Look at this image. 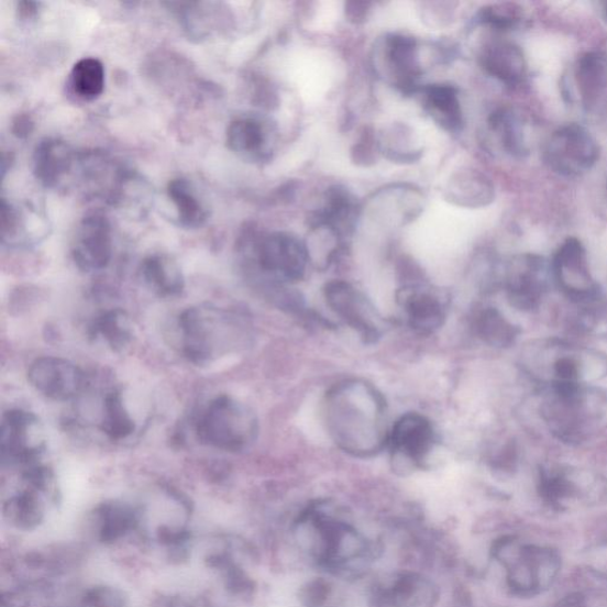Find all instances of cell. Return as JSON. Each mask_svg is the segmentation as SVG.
I'll use <instances>...</instances> for the list:
<instances>
[{"label":"cell","mask_w":607,"mask_h":607,"mask_svg":"<svg viewBox=\"0 0 607 607\" xmlns=\"http://www.w3.org/2000/svg\"><path fill=\"white\" fill-rule=\"evenodd\" d=\"M492 555L506 570L511 594L522 598L543 594L552 587L561 570V558L555 550L510 536L494 542Z\"/></svg>","instance_id":"cell-3"},{"label":"cell","mask_w":607,"mask_h":607,"mask_svg":"<svg viewBox=\"0 0 607 607\" xmlns=\"http://www.w3.org/2000/svg\"><path fill=\"white\" fill-rule=\"evenodd\" d=\"M475 330L484 343L494 347L511 346L521 333V329L496 308H485L477 314Z\"/></svg>","instance_id":"cell-30"},{"label":"cell","mask_w":607,"mask_h":607,"mask_svg":"<svg viewBox=\"0 0 607 607\" xmlns=\"http://www.w3.org/2000/svg\"><path fill=\"white\" fill-rule=\"evenodd\" d=\"M101 430L117 442L129 438L135 430V423L126 409L123 394L119 390H112L103 400Z\"/></svg>","instance_id":"cell-33"},{"label":"cell","mask_w":607,"mask_h":607,"mask_svg":"<svg viewBox=\"0 0 607 607\" xmlns=\"http://www.w3.org/2000/svg\"><path fill=\"white\" fill-rule=\"evenodd\" d=\"M423 108L435 124L448 132H460L464 117L459 89L452 85L435 84L422 88Z\"/></svg>","instance_id":"cell-24"},{"label":"cell","mask_w":607,"mask_h":607,"mask_svg":"<svg viewBox=\"0 0 607 607\" xmlns=\"http://www.w3.org/2000/svg\"><path fill=\"white\" fill-rule=\"evenodd\" d=\"M552 268L537 254L516 255L508 263L505 285L511 306L522 311L538 309L548 290Z\"/></svg>","instance_id":"cell-12"},{"label":"cell","mask_w":607,"mask_h":607,"mask_svg":"<svg viewBox=\"0 0 607 607\" xmlns=\"http://www.w3.org/2000/svg\"><path fill=\"white\" fill-rule=\"evenodd\" d=\"M604 12H605V18L607 20V3H605V5H604Z\"/></svg>","instance_id":"cell-45"},{"label":"cell","mask_w":607,"mask_h":607,"mask_svg":"<svg viewBox=\"0 0 607 607\" xmlns=\"http://www.w3.org/2000/svg\"><path fill=\"white\" fill-rule=\"evenodd\" d=\"M240 250L247 256L252 268L268 282L271 291L276 293L284 284L301 280L310 263L307 244L286 232H246L241 238Z\"/></svg>","instance_id":"cell-4"},{"label":"cell","mask_w":607,"mask_h":607,"mask_svg":"<svg viewBox=\"0 0 607 607\" xmlns=\"http://www.w3.org/2000/svg\"><path fill=\"white\" fill-rule=\"evenodd\" d=\"M89 336L108 343L113 352L123 351L133 338L129 314L121 309L106 311L89 327Z\"/></svg>","instance_id":"cell-29"},{"label":"cell","mask_w":607,"mask_h":607,"mask_svg":"<svg viewBox=\"0 0 607 607\" xmlns=\"http://www.w3.org/2000/svg\"><path fill=\"white\" fill-rule=\"evenodd\" d=\"M374 150H378V142H376V136L372 132H366L363 134L361 142L355 146L353 155L355 156L354 161L362 164H367L375 159Z\"/></svg>","instance_id":"cell-38"},{"label":"cell","mask_w":607,"mask_h":607,"mask_svg":"<svg viewBox=\"0 0 607 607\" xmlns=\"http://www.w3.org/2000/svg\"><path fill=\"white\" fill-rule=\"evenodd\" d=\"M168 197L177 211V221L186 230H197L209 219V211L199 194L186 178H175L168 185Z\"/></svg>","instance_id":"cell-26"},{"label":"cell","mask_w":607,"mask_h":607,"mask_svg":"<svg viewBox=\"0 0 607 607\" xmlns=\"http://www.w3.org/2000/svg\"><path fill=\"white\" fill-rule=\"evenodd\" d=\"M371 3L352 2L345 5V13L349 21L353 23H362L366 21L371 12Z\"/></svg>","instance_id":"cell-41"},{"label":"cell","mask_w":607,"mask_h":607,"mask_svg":"<svg viewBox=\"0 0 607 607\" xmlns=\"http://www.w3.org/2000/svg\"><path fill=\"white\" fill-rule=\"evenodd\" d=\"M574 76L582 101L588 108L594 106L607 88V56L598 52L582 55Z\"/></svg>","instance_id":"cell-27"},{"label":"cell","mask_w":607,"mask_h":607,"mask_svg":"<svg viewBox=\"0 0 607 607\" xmlns=\"http://www.w3.org/2000/svg\"><path fill=\"white\" fill-rule=\"evenodd\" d=\"M324 295L328 307L367 343L383 335L382 317L373 304L352 284L333 280L327 284Z\"/></svg>","instance_id":"cell-10"},{"label":"cell","mask_w":607,"mask_h":607,"mask_svg":"<svg viewBox=\"0 0 607 607\" xmlns=\"http://www.w3.org/2000/svg\"><path fill=\"white\" fill-rule=\"evenodd\" d=\"M332 596V584L325 578H313L299 589V602L304 607H325Z\"/></svg>","instance_id":"cell-36"},{"label":"cell","mask_w":607,"mask_h":607,"mask_svg":"<svg viewBox=\"0 0 607 607\" xmlns=\"http://www.w3.org/2000/svg\"><path fill=\"white\" fill-rule=\"evenodd\" d=\"M479 64L485 73L507 85H520L528 70L527 59L518 44L506 40H494L484 44Z\"/></svg>","instance_id":"cell-20"},{"label":"cell","mask_w":607,"mask_h":607,"mask_svg":"<svg viewBox=\"0 0 607 607\" xmlns=\"http://www.w3.org/2000/svg\"><path fill=\"white\" fill-rule=\"evenodd\" d=\"M435 443L432 422L419 413H407L396 423L388 437L394 461L405 462V467L422 465Z\"/></svg>","instance_id":"cell-17"},{"label":"cell","mask_w":607,"mask_h":607,"mask_svg":"<svg viewBox=\"0 0 607 607\" xmlns=\"http://www.w3.org/2000/svg\"><path fill=\"white\" fill-rule=\"evenodd\" d=\"M106 70L97 57H84L76 63L69 74L70 93L84 102L99 99L104 90Z\"/></svg>","instance_id":"cell-28"},{"label":"cell","mask_w":607,"mask_h":607,"mask_svg":"<svg viewBox=\"0 0 607 607\" xmlns=\"http://www.w3.org/2000/svg\"><path fill=\"white\" fill-rule=\"evenodd\" d=\"M113 256L112 225L101 212L86 216L76 227L71 257L79 269L97 272L108 267Z\"/></svg>","instance_id":"cell-13"},{"label":"cell","mask_w":607,"mask_h":607,"mask_svg":"<svg viewBox=\"0 0 607 607\" xmlns=\"http://www.w3.org/2000/svg\"><path fill=\"white\" fill-rule=\"evenodd\" d=\"M324 416L333 442L354 457H372L388 445L386 401L366 382L349 379L331 388Z\"/></svg>","instance_id":"cell-1"},{"label":"cell","mask_w":607,"mask_h":607,"mask_svg":"<svg viewBox=\"0 0 607 607\" xmlns=\"http://www.w3.org/2000/svg\"><path fill=\"white\" fill-rule=\"evenodd\" d=\"M440 595L442 592L430 576L417 570H405L377 585L374 599L378 607H437Z\"/></svg>","instance_id":"cell-15"},{"label":"cell","mask_w":607,"mask_h":607,"mask_svg":"<svg viewBox=\"0 0 607 607\" xmlns=\"http://www.w3.org/2000/svg\"><path fill=\"white\" fill-rule=\"evenodd\" d=\"M489 125L509 155L523 157L527 154L523 124L518 114L507 109L498 110L490 117Z\"/></svg>","instance_id":"cell-32"},{"label":"cell","mask_w":607,"mask_h":607,"mask_svg":"<svg viewBox=\"0 0 607 607\" xmlns=\"http://www.w3.org/2000/svg\"><path fill=\"white\" fill-rule=\"evenodd\" d=\"M85 602L89 607H128L123 592L108 586L88 591Z\"/></svg>","instance_id":"cell-37"},{"label":"cell","mask_w":607,"mask_h":607,"mask_svg":"<svg viewBox=\"0 0 607 607\" xmlns=\"http://www.w3.org/2000/svg\"><path fill=\"white\" fill-rule=\"evenodd\" d=\"M375 66L404 95L417 92L422 68L416 38L401 34L386 35L376 45Z\"/></svg>","instance_id":"cell-8"},{"label":"cell","mask_w":607,"mask_h":607,"mask_svg":"<svg viewBox=\"0 0 607 607\" xmlns=\"http://www.w3.org/2000/svg\"><path fill=\"white\" fill-rule=\"evenodd\" d=\"M27 382L45 398L68 401L80 396L87 386V376L68 360L44 356L30 366Z\"/></svg>","instance_id":"cell-14"},{"label":"cell","mask_w":607,"mask_h":607,"mask_svg":"<svg viewBox=\"0 0 607 607\" xmlns=\"http://www.w3.org/2000/svg\"><path fill=\"white\" fill-rule=\"evenodd\" d=\"M401 300L408 325L419 335H431L443 327L446 301L431 288L409 285L404 288Z\"/></svg>","instance_id":"cell-18"},{"label":"cell","mask_w":607,"mask_h":607,"mask_svg":"<svg viewBox=\"0 0 607 607\" xmlns=\"http://www.w3.org/2000/svg\"><path fill=\"white\" fill-rule=\"evenodd\" d=\"M78 162L79 154L67 142L45 139L35 147L33 170L41 186L54 189L64 184Z\"/></svg>","instance_id":"cell-19"},{"label":"cell","mask_w":607,"mask_h":607,"mask_svg":"<svg viewBox=\"0 0 607 607\" xmlns=\"http://www.w3.org/2000/svg\"><path fill=\"white\" fill-rule=\"evenodd\" d=\"M599 145L581 125L570 124L556 130L545 143L543 161L549 168L565 177H578L597 164Z\"/></svg>","instance_id":"cell-6"},{"label":"cell","mask_w":607,"mask_h":607,"mask_svg":"<svg viewBox=\"0 0 607 607\" xmlns=\"http://www.w3.org/2000/svg\"><path fill=\"white\" fill-rule=\"evenodd\" d=\"M142 275L145 283L161 297L173 298L185 291L184 272L170 255L157 253L145 257Z\"/></svg>","instance_id":"cell-25"},{"label":"cell","mask_w":607,"mask_h":607,"mask_svg":"<svg viewBox=\"0 0 607 607\" xmlns=\"http://www.w3.org/2000/svg\"><path fill=\"white\" fill-rule=\"evenodd\" d=\"M277 132L271 121L260 115H241L231 121L225 132L228 148L240 158L264 163L272 158Z\"/></svg>","instance_id":"cell-16"},{"label":"cell","mask_w":607,"mask_h":607,"mask_svg":"<svg viewBox=\"0 0 607 607\" xmlns=\"http://www.w3.org/2000/svg\"><path fill=\"white\" fill-rule=\"evenodd\" d=\"M606 188H607V186H606Z\"/></svg>","instance_id":"cell-46"},{"label":"cell","mask_w":607,"mask_h":607,"mask_svg":"<svg viewBox=\"0 0 607 607\" xmlns=\"http://www.w3.org/2000/svg\"><path fill=\"white\" fill-rule=\"evenodd\" d=\"M38 12H40V3L29 2V0H24V2H20L18 4L19 18L22 21H32L36 19Z\"/></svg>","instance_id":"cell-42"},{"label":"cell","mask_w":607,"mask_h":607,"mask_svg":"<svg viewBox=\"0 0 607 607\" xmlns=\"http://www.w3.org/2000/svg\"><path fill=\"white\" fill-rule=\"evenodd\" d=\"M556 607H587V605L582 596L573 595L561 600Z\"/></svg>","instance_id":"cell-44"},{"label":"cell","mask_w":607,"mask_h":607,"mask_svg":"<svg viewBox=\"0 0 607 607\" xmlns=\"http://www.w3.org/2000/svg\"><path fill=\"white\" fill-rule=\"evenodd\" d=\"M260 431L252 409L228 396L212 400L196 422V435L207 446L225 452L247 450Z\"/></svg>","instance_id":"cell-5"},{"label":"cell","mask_w":607,"mask_h":607,"mask_svg":"<svg viewBox=\"0 0 607 607\" xmlns=\"http://www.w3.org/2000/svg\"><path fill=\"white\" fill-rule=\"evenodd\" d=\"M35 130V121L32 115L26 113H21L14 117L11 125V131L14 136L19 140H25L27 136L32 135Z\"/></svg>","instance_id":"cell-40"},{"label":"cell","mask_w":607,"mask_h":607,"mask_svg":"<svg viewBox=\"0 0 607 607\" xmlns=\"http://www.w3.org/2000/svg\"><path fill=\"white\" fill-rule=\"evenodd\" d=\"M444 195L454 206L476 209L487 207L495 200V187L487 175L464 168L452 174Z\"/></svg>","instance_id":"cell-22"},{"label":"cell","mask_w":607,"mask_h":607,"mask_svg":"<svg viewBox=\"0 0 607 607\" xmlns=\"http://www.w3.org/2000/svg\"><path fill=\"white\" fill-rule=\"evenodd\" d=\"M181 352L197 366L244 346L249 339L247 322L232 310L216 306L192 307L178 317Z\"/></svg>","instance_id":"cell-2"},{"label":"cell","mask_w":607,"mask_h":607,"mask_svg":"<svg viewBox=\"0 0 607 607\" xmlns=\"http://www.w3.org/2000/svg\"><path fill=\"white\" fill-rule=\"evenodd\" d=\"M551 268L560 290L570 299L578 302L597 299L599 287L592 276L587 252L581 240L569 238L555 253Z\"/></svg>","instance_id":"cell-11"},{"label":"cell","mask_w":607,"mask_h":607,"mask_svg":"<svg viewBox=\"0 0 607 607\" xmlns=\"http://www.w3.org/2000/svg\"><path fill=\"white\" fill-rule=\"evenodd\" d=\"M523 19L522 9L512 3L493 4L478 12L479 23L497 32H509L519 26Z\"/></svg>","instance_id":"cell-35"},{"label":"cell","mask_w":607,"mask_h":607,"mask_svg":"<svg viewBox=\"0 0 607 607\" xmlns=\"http://www.w3.org/2000/svg\"><path fill=\"white\" fill-rule=\"evenodd\" d=\"M170 7L192 38L203 40L220 33L231 21L221 3H172Z\"/></svg>","instance_id":"cell-23"},{"label":"cell","mask_w":607,"mask_h":607,"mask_svg":"<svg viewBox=\"0 0 607 607\" xmlns=\"http://www.w3.org/2000/svg\"><path fill=\"white\" fill-rule=\"evenodd\" d=\"M158 540L166 545H173V548H180L190 538V533L185 529H174L170 527L162 526L157 531Z\"/></svg>","instance_id":"cell-39"},{"label":"cell","mask_w":607,"mask_h":607,"mask_svg":"<svg viewBox=\"0 0 607 607\" xmlns=\"http://www.w3.org/2000/svg\"><path fill=\"white\" fill-rule=\"evenodd\" d=\"M47 449V434L41 419L24 409H10L0 429V455L9 466H33Z\"/></svg>","instance_id":"cell-7"},{"label":"cell","mask_w":607,"mask_h":607,"mask_svg":"<svg viewBox=\"0 0 607 607\" xmlns=\"http://www.w3.org/2000/svg\"><path fill=\"white\" fill-rule=\"evenodd\" d=\"M539 492L544 504L565 510L575 504H598L607 498V483L563 468H542Z\"/></svg>","instance_id":"cell-9"},{"label":"cell","mask_w":607,"mask_h":607,"mask_svg":"<svg viewBox=\"0 0 607 607\" xmlns=\"http://www.w3.org/2000/svg\"><path fill=\"white\" fill-rule=\"evenodd\" d=\"M40 494L45 493L26 485L25 490L11 497L4 505V514L9 521L24 530L36 528L44 518Z\"/></svg>","instance_id":"cell-31"},{"label":"cell","mask_w":607,"mask_h":607,"mask_svg":"<svg viewBox=\"0 0 607 607\" xmlns=\"http://www.w3.org/2000/svg\"><path fill=\"white\" fill-rule=\"evenodd\" d=\"M98 514L101 521L100 540L104 543L123 538L139 523L134 510L120 504H104Z\"/></svg>","instance_id":"cell-34"},{"label":"cell","mask_w":607,"mask_h":607,"mask_svg":"<svg viewBox=\"0 0 607 607\" xmlns=\"http://www.w3.org/2000/svg\"><path fill=\"white\" fill-rule=\"evenodd\" d=\"M360 210L351 191L340 186L331 187L325 192L323 206L313 212L310 225L328 227L343 238L354 230Z\"/></svg>","instance_id":"cell-21"},{"label":"cell","mask_w":607,"mask_h":607,"mask_svg":"<svg viewBox=\"0 0 607 607\" xmlns=\"http://www.w3.org/2000/svg\"><path fill=\"white\" fill-rule=\"evenodd\" d=\"M592 567L600 574L607 575V544L605 548H598L589 559Z\"/></svg>","instance_id":"cell-43"}]
</instances>
